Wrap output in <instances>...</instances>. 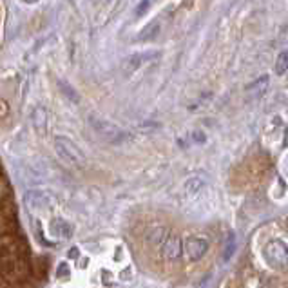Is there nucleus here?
<instances>
[{
  "label": "nucleus",
  "mask_w": 288,
  "mask_h": 288,
  "mask_svg": "<svg viewBox=\"0 0 288 288\" xmlns=\"http://www.w3.org/2000/svg\"><path fill=\"white\" fill-rule=\"evenodd\" d=\"M181 255V239L178 236L176 237H170V239L165 241L163 245V257L165 259H180Z\"/></svg>",
  "instance_id": "0eeeda50"
},
{
  "label": "nucleus",
  "mask_w": 288,
  "mask_h": 288,
  "mask_svg": "<svg viewBox=\"0 0 288 288\" xmlns=\"http://www.w3.org/2000/svg\"><path fill=\"white\" fill-rule=\"evenodd\" d=\"M190 140H192L194 143H205L207 136H205L203 131H192L190 132Z\"/></svg>",
  "instance_id": "2eb2a0df"
},
{
  "label": "nucleus",
  "mask_w": 288,
  "mask_h": 288,
  "mask_svg": "<svg viewBox=\"0 0 288 288\" xmlns=\"http://www.w3.org/2000/svg\"><path fill=\"white\" fill-rule=\"evenodd\" d=\"M55 147H57L58 154H60L62 158H66L67 161H71V163H75V165H84L85 163L82 151L71 142V140H69V138L58 136L57 140H55Z\"/></svg>",
  "instance_id": "f03ea898"
},
{
  "label": "nucleus",
  "mask_w": 288,
  "mask_h": 288,
  "mask_svg": "<svg viewBox=\"0 0 288 288\" xmlns=\"http://www.w3.org/2000/svg\"><path fill=\"white\" fill-rule=\"evenodd\" d=\"M160 57V51H149V53H136V55H131L127 60L123 62V71L125 73H134L138 67L142 66L143 62L149 60H156Z\"/></svg>",
  "instance_id": "423d86ee"
},
{
  "label": "nucleus",
  "mask_w": 288,
  "mask_h": 288,
  "mask_svg": "<svg viewBox=\"0 0 288 288\" xmlns=\"http://www.w3.org/2000/svg\"><path fill=\"white\" fill-rule=\"evenodd\" d=\"M158 33H160V20H154V22H151V24L143 29L142 33L138 35V40H140V42H149L152 38H156Z\"/></svg>",
  "instance_id": "1a4fd4ad"
},
{
  "label": "nucleus",
  "mask_w": 288,
  "mask_h": 288,
  "mask_svg": "<svg viewBox=\"0 0 288 288\" xmlns=\"http://www.w3.org/2000/svg\"><path fill=\"white\" fill-rule=\"evenodd\" d=\"M266 84H268V76H263V78H259L255 84H252L250 87H248V91H264L266 89Z\"/></svg>",
  "instance_id": "4468645a"
},
{
  "label": "nucleus",
  "mask_w": 288,
  "mask_h": 288,
  "mask_svg": "<svg viewBox=\"0 0 288 288\" xmlns=\"http://www.w3.org/2000/svg\"><path fill=\"white\" fill-rule=\"evenodd\" d=\"M24 203L28 207V210H44V208H49L55 199L53 196H49L48 192H38V190H33V192H28L24 198Z\"/></svg>",
  "instance_id": "20e7f679"
},
{
  "label": "nucleus",
  "mask_w": 288,
  "mask_h": 288,
  "mask_svg": "<svg viewBox=\"0 0 288 288\" xmlns=\"http://www.w3.org/2000/svg\"><path fill=\"white\" fill-rule=\"evenodd\" d=\"M149 6H151V4H149V2H142V4H140V8H138V17H142L143 11L149 10Z\"/></svg>",
  "instance_id": "f3484780"
},
{
  "label": "nucleus",
  "mask_w": 288,
  "mask_h": 288,
  "mask_svg": "<svg viewBox=\"0 0 288 288\" xmlns=\"http://www.w3.org/2000/svg\"><path fill=\"white\" fill-rule=\"evenodd\" d=\"M67 277L69 275V268H67V264L66 263H62L60 266H58V277Z\"/></svg>",
  "instance_id": "dca6fc26"
},
{
  "label": "nucleus",
  "mask_w": 288,
  "mask_h": 288,
  "mask_svg": "<svg viewBox=\"0 0 288 288\" xmlns=\"http://www.w3.org/2000/svg\"><path fill=\"white\" fill-rule=\"evenodd\" d=\"M58 87H60V91L64 93V95L67 96V98L71 100V102H75V104H78V100H80V96H78V93H76L75 89H73L71 85L66 84V82H58Z\"/></svg>",
  "instance_id": "9b49d317"
},
{
  "label": "nucleus",
  "mask_w": 288,
  "mask_h": 288,
  "mask_svg": "<svg viewBox=\"0 0 288 288\" xmlns=\"http://www.w3.org/2000/svg\"><path fill=\"white\" fill-rule=\"evenodd\" d=\"M264 257H266V263L274 268H279V266H284L286 263V246L281 241H270L268 245L264 246Z\"/></svg>",
  "instance_id": "7ed1b4c3"
},
{
  "label": "nucleus",
  "mask_w": 288,
  "mask_h": 288,
  "mask_svg": "<svg viewBox=\"0 0 288 288\" xmlns=\"http://www.w3.org/2000/svg\"><path fill=\"white\" fill-rule=\"evenodd\" d=\"M33 127L37 129V132H40V134H42V132L46 131V127H48V114H46V111H44L42 107L35 109Z\"/></svg>",
  "instance_id": "9d476101"
},
{
  "label": "nucleus",
  "mask_w": 288,
  "mask_h": 288,
  "mask_svg": "<svg viewBox=\"0 0 288 288\" xmlns=\"http://www.w3.org/2000/svg\"><path fill=\"white\" fill-rule=\"evenodd\" d=\"M51 232H53V236L60 237V239H69V237L73 236V227L66 219L57 217V219L51 221Z\"/></svg>",
  "instance_id": "6e6552de"
},
{
  "label": "nucleus",
  "mask_w": 288,
  "mask_h": 288,
  "mask_svg": "<svg viewBox=\"0 0 288 288\" xmlns=\"http://www.w3.org/2000/svg\"><path fill=\"white\" fill-rule=\"evenodd\" d=\"M89 125L93 127V131L98 134L104 142L111 143V145H120V143H125L131 138L127 131H123L122 127L114 125L113 122L102 118L100 114H91L89 116Z\"/></svg>",
  "instance_id": "f257e3e1"
},
{
  "label": "nucleus",
  "mask_w": 288,
  "mask_h": 288,
  "mask_svg": "<svg viewBox=\"0 0 288 288\" xmlns=\"http://www.w3.org/2000/svg\"><path fill=\"white\" fill-rule=\"evenodd\" d=\"M286 67H288V55L286 51H283L277 57V62H275V71H277V75H284V73H286Z\"/></svg>",
  "instance_id": "f8f14e48"
},
{
  "label": "nucleus",
  "mask_w": 288,
  "mask_h": 288,
  "mask_svg": "<svg viewBox=\"0 0 288 288\" xmlns=\"http://www.w3.org/2000/svg\"><path fill=\"white\" fill-rule=\"evenodd\" d=\"M208 248V243L207 239H201V237H189V239L185 241V252L189 255V259L192 261H198L201 259L205 255Z\"/></svg>",
  "instance_id": "39448f33"
},
{
  "label": "nucleus",
  "mask_w": 288,
  "mask_h": 288,
  "mask_svg": "<svg viewBox=\"0 0 288 288\" xmlns=\"http://www.w3.org/2000/svg\"><path fill=\"white\" fill-rule=\"evenodd\" d=\"M234 248H236V237H234V234H228V241H227V250H225V261H228V257L232 255V252H234Z\"/></svg>",
  "instance_id": "ddd939ff"
},
{
  "label": "nucleus",
  "mask_w": 288,
  "mask_h": 288,
  "mask_svg": "<svg viewBox=\"0 0 288 288\" xmlns=\"http://www.w3.org/2000/svg\"><path fill=\"white\" fill-rule=\"evenodd\" d=\"M69 257H71V259L78 257V248H71V250H69Z\"/></svg>",
  "instance_id": "a211bd4d"
}]
</instances>
